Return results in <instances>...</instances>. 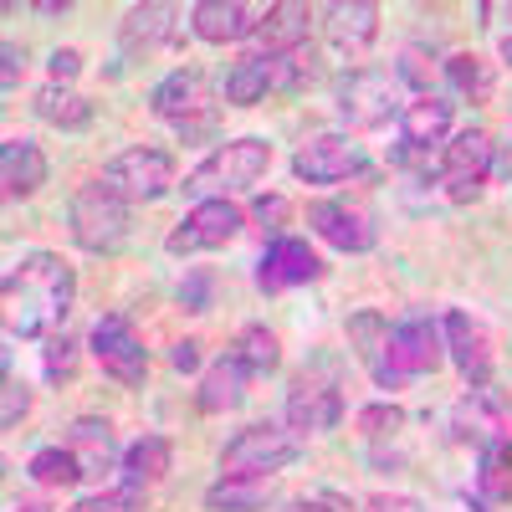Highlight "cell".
I'll use <instances>...</instances> for the list:
<instances>
[{"instance_id":"45","label":"cell","mask_w":512,"mask_h":512,"mask_svg":"<svg viewBox=\"0 0 512 512\" xmlns=\"http://www.w3.org/2000/svg\"><path fill=\"white\" fill-rule=\"evenodd\" d=\"M47 72H52V82H72V77L82 72V52H77V47H57V52L47 57Z\"/></svg>"},{"instance_id":"19","label":"cell","mask_w":512,"mask_h":512,"mask_svg":"<svg viewBox=\"0 0 512 512\" xmlns=\"http://www.w3.org/2000/svg\"><path fill=\"white\" fill-rule=\"evenodd\" d=\"M349 349H354V359L364 364V374L379 384V390H405V379L390 369V318L384 313L359 308L349 318Z\"/></svg>"},{"instance_id":"46","label":"cell","mask_w":512,"mask_h":512,"mask_svg":"<svg viewBox=\"0 0 512 512\" xmlns=\"http://www.w3.org/2000/svg\"><path fill=\"white\" fill-rule=\"evenodd\" d=\"M210 134H216V108H205L200 118L180 123V139H185V144H195V139H210Z\"/></svg>"},{"instance_id":"38","label":"cell","mask_w":512,"mask_h":512,"mask_svg":"<svg viewBox=\"0 0 512 512\" xmlns=\"http://www.w3.org/2000/svg\"><path fill=\"white\" fill-rule=\"evenodd\" d=\"M149 507V492L144 487H108V492H93V497H77L67 512H144Z\"/></svg>"},{"instance_id":"11","label":"cell","mask_w":512,"mask_h":512,"mask_svg":"<svg viewBox=\"0 0 512 512\" xmlns=\"http://www.w3.org/2000/svg\"><path fill=\"white\" fill-rule=\"evenodd\" d=\"M93 359L103 364L108 379L128 384V390H139L144 374H149V349H144V338L134 333V323H128L123 313H103L93 323Z\"/></svg>"},{"instance_id":"40","label":"cell","mask_w":512,"mask_h":512,"mask_svg":"<svg viewBox=\"0 0 512 512\" xmlns=\"http://www.w3.org/2000/svg\"><path fill=\"white\" fill-rule=\"evenodd\" d=\"M26 410H31V390L16 379V374H6V390H0V425H21L26 420Z\"/></svg>"},{"instance_id":"37","label":"cell","mask_w":512,"mask_h":512,"mask_svg":"<svg viewBox=\"0 0 512 512\" xmlns=\"http://www.w3.org/2000/svg\"><path fill=\"white\" fill-rule=\"evenodd\" d=\"M41 374H47V384H67L77 374V338L72 333L41 338Z\"/></svg>"},{"instance_id":"2","label":"cell","mask_w":512,"mask_h":512,"mask_svg":"<svg viewBox=\"0 0 512 512\" xmlns=\"http://www.w3.org/2000/svg\"><path fill=\"white\" fill-rule=\"evenodd\" d=\"M344 420V374L333 354H313L287 384V431L297 436H323Z\"/></svg>"},{"instance_id":"33","label":"cell","mask_w":512,"mask_h":512,"mask_svg":"<svg viewBox=\"0 0 512 512\" xmlns=\"http://www.w3.org/2000/svg\"><path fill=\"white\" fill-rule=\"evenodd\" d=\"M318 77H323V57H318V47L308 41V47H297V52L277 57V82H272V93H277V98H303Z\"/></svg>"},{"instance_id":"26","label":"cell","mask_w":512,"mask_h":512,"mask_svg":"<svg viewBox=\"0 0 512 512\" xmlns=\"http://www.w3.org/2000/svg\"><path fill=\"white\" fill-rule=\"evenodd\" d=\"M67 446H72V451H77V461H82V477H103L113 461H123L113 425H108V420H98V415H82V420H72Z\"/></svg>"},{"instance_id":"5","label":"cell","mask_w":512,"mask_h":512,"mask_svg":"<svg viewBox=\"0 0 512 512\" xmlns=\"http://www.w3.org/2000/svg\"><path fill=\"white\" fill-rule=\"evenodd\" d=\"M67 231L82 251L108 256L128 241V231H134V205L118 200L103 180H88L67 205Z\"/></svg>"},{"instance_id":"32","label":"cell","mask_w":512,"mask_h":512,"mask_svg":"<svg viewBox=\"0 0 512 512\" xmlns=\"http://www.w3.org/2000/svg\"><path fill=\"white\" fill-rule=\"evenodd\" d=\"M231 354L246 364V374H272L282 364V338L267 328V323H246L236 338H231Z\"/></svg>"},{"instance_id":"21","label":"cell","mask_w":512,"mask_h":512,"mask_svg":"<svg viewBox=\"0 0 512 512\" xmlns=\"http://www.w3.org/2000/svg\"><path fill=\"white\" fill-rule=\"evenodd\" d=\"M308 21H313V6H303V0H277L251 36L256 57H287L297 47H308Z\"/></svg>"},{"instance_id":"9","label":"cell","mask_w":512,"mask_h":512,"mask_svg":"<svg viewBox=\"0 0 512 512\" xmlns=\"http://www.w3.org/2000/svg\"><path fill=\"white\" fill-rule=\"evenodd\" d=\"M441 364H446V333L425 308H415V313L390 323V369L405 384L420 379V374H436Z\"/></svg>"},{"instance_id":"41","label":"cell","mask_w":512,"mask_h":512,"mask_svg":"<svg viewBox=\"0 0 512 512\" xmlns=\"http://www.w3.org/2000/svg\"><path fill=\"white\" fill-rule=\"evenodd\" d=\"M210 292H216V277H210V272H190L180 282V303L190 313H205V308H216V303H210Z\"/></svg>"},{"instance_id":"31","label":"cell","mask_w":512,"mask_h":512,"mask_svg":"<svg viewBox=\"0 0 512 512\" xmlns=\"http://www.w3.org/2000/svg\"><path fill=\"white\" fill-rule=\"evenodd\" d=\"M36 118L52 123V128H88L93 123V98H82L72 82H47L36 88Z\"/></svg>"},{"instance_id":"4","label":"cell","mask_w":512,"mask_h":512,"mask_svg":"<svg viewBox=\"0 0 512 512\" xmlns=\"http://www.w3.org/2000/svg\"><path fill=\"white\" fill-rule=\"evenodd\" d=\"M405 82L395 67H354L344 72V82H338V93H333V108L338 118H344L354 134H369V128H384V123H400L405 113Z\"/></svg>"},{"instance_id":"13","label":"cell","mask_w":512,"mask_h":512,"mask_svg":"<svg viewBox=\"0 0 512 512\" xmlns=\"http://www.w3.org/2000/svg\"><path fill=\"white\" fill-rule=\"evenodd\" d=\"M364 169V149L354 134H313L303 149L292 154V175L303 185H338Z\"/></svg>"},{"instance_id":"12","label":"cell","mask_w":512,"mask_h":512,"mask_svg":"<svg viewBox=\"0 0 512 512\" xmlns=\"http://www.w3.org/2000/svg\"><path fill=\"white\" fill-rule=\"evenodd\" d=\"M180 47V11L164 6V0H144V6H128V16L118 21V52L128 62H149L159 52Z\"/></svg>"},{"instance_id":"50","label":"cell","mask_w":512,"mask_h":512,"mask_svg":"<svg viewBox=\"0 0 512 512\" xmlns=\"http://www.w3.org/2000/svg\"><path fill=\"white\" fill-rule=\"evenodd\" d=\"M502 62H512V36L502 41Z\"/></svg>"},{"instance_id":"35","label":"cell","mask_w":512,"mask_h":512,"mask_svg":"<svg viewBox=\"0 0 512 512\" xmlns=\"http://www.w3.org/2000/svg\"><path fill=\"white\" fill-rule=\"evenodd\" d=\"M26 477L41 482V487H77L82 482V461H77L72 446H41L26 461Z\"/></svg>"},{"instance_id":"29","label":"cell","mask_w":512,"mask_h":512,"mask_svg":"<svg viewBox=\"0 0 512 512\" xmlns=\"http://www.w3.org/2000/svg\"><path fill=\"white\" fill-rule=\"evenodd\" d=\"M123 482L128 487H154V482H164L169 477V466H175V446H169V436H139L134 446L123 451Z\"/></svg>"},{"instance_id":"16","label":"cell","mask_w":512,"mask_h":512,"mask_svg":"<svg viewBox=\"0 0 512 512\" xmlns=\"http://www.w3.org/2000/svg\"><path fill=\"white\" fill-rule=\"evenodd\" d=\"M451 441L456 446H477L487 451L492 441H507V405L492 384H472L456 410H451Z\"/></svg>"},{"instance_id":"47","label":"cell","mask_w":512,"mask_h":512,"mask_svg":"<svg viewBox=\"0 0 512 512\" xmlns=\"http://www.w3.org/2000/svg\"><path fill=\"white\" fill-rule=\"evenodd\" d=\"M169 364H175L180 374H195L200 369V344H195V338H180L175 354H169Z\"/></svg>"},{"instance_id":"10","label":"cell","mask_w":512,"mask_h":512,"mask_svg":"<svg viewBox=\"0 0 512 512\" xmlns=\"http://www.w3.org/2000/svg\"><path fill=\"white\" fill-rule=\"evenodd\" d=\"M246 231V210L236 200H195L190 216L169 231V256H195V251H216L231 246Z\"/></svg>"},{"instance_id":"24","label":"cell","mask_w":512,"mask_h":512,"mask_svg":"<svg viewBox=\"0 0 512 512\" xmlns=\"http://www.w3.org/2000/svg\"><path fill=\"white\" fill-rule=\"evenodd\" d=\"M149 108H154V118H169V123H190V118H200L210 103H205V77L195 72V67H175L159 88L149 93Z\"/></svg>"},{"instance_id":"6","label":"cell","mask_w":512,"mask_h":512,"mask_svg":"<svg viewBox=\"0 0 512 512\" xmlns=\"http://www.w3.org/2000/svg\"><path fill=\"white\" fill-rule=\"evenodd\" d=\"M303 456V436L287 431L277 420H256L236 431L221 451V477H277L282 466Z\"/></svg>"},{"instance_id":"42","label":"cell","mask_w":512,"mask_h":512,"mask_svg":"<svg viewBox=\"0 0 512 512\" xmlns=\"http://www.w3.org/2000/svg\"><path fill=\"white\" fill-rule=\"evenodd\" d=\"M282 512H349V502L338 492H313V497H292L282 502Z\"/></svg>"},{"instance_id":"49","label":"cell","mask_w":512,"mask_h":512,"mask_svg":"<svg viewBox=\"0 0 512 512\" xmlns=\"http://www.w3.org/2000/svg\"><path fill=\"white\" fill-rule=\"evenodd\" d=\"M11 512H52L47 502H21V507H11Z\"/></svg>"},{"instance_id":"20","label":"cell","mask_w":512,"mask_h":512,"mask_svg":"<svg viewBox=\"0 0 512 512\" xmlns=\"http://www.w3.org/2000/svg\"><path fill=\"white\" fill-rule=\"evenodd\" d=\"M451 118H456V103L446 93H415L400 113V144L415 149V154H431L436 144L446 149Z\"/></svg>"},{"instance_id":"36","label":"cell","mask_w":512,"mask_h":512,"mask_svg":"<svg viewBox=\"0 0 512 512\" xmlns=\"http://www.w3.org/2000/svg\"><path fill=\"white\" fill-rule=\"evenodd\" d=\"M354 425H359L364 441H395V436L405 431V410L390 405V400H374V405H364V410L354 415Z\"/></svg>"},{"instance_id":"28","label":"cell","mask_w":512,"mask_h":512,"mask_svg":"<svg viewBox=\"0 0 512 512\" xmlns=\"http://www.w3.org/2000/svg\"><path fill=\"white\" fill-rule=\"evenodd\" d=\"M512 502V436L477 451V512Z\"/></svg>"},{"instance_id":"44","label":"cell","mask_w":512,"mask_h":512,"mask_svg":"<svg viewBox=\"0 0 512 512\" xmlns=\"http://www.w3.org/2000/svg\"><path fill=\"white\" fill-rule=\"evenodd\" d=\"M0 62H6V67H0V88L16 93V82H21V72H26V52L16 47V41H6V47H0Z\"/></svg>"},{"instance_id":"43","label":"cell","mask_w":512,"mask_h":512,"mask_svg":"<svg viewBox=\"0 0 512 512\" xmlns=\"http://www.w3.org/2000/svg\"><path fill=\"white\" fill-rule=\"evenodd\" d=\"M364 512H431L420 497H405V492H374L364 502Z\"/></svg>"},{"instance_id":"34","label":"cell","mask_w":512,"mask_h":512,"mask_svg":"<svg viewBox=\"0 0 512 512\" xmlns=\"http://www.w3.org/2000/svg\"><path fill=\"white\" fill-rule=\"evenodd\" d=\"M446 82H451V93L466 98V103H487L492 88H497L492 67H487L477 52H456V57H446Z\"/></svg>"},{"instance_id":"17","label":"cell","mask_w":512,"mask_h":512,"mask_svg":"<svg viewBox=\"0 0 512 512\" xmlns=\"http://www.w3.org/2000/svg\"><path fill=\"white\" fill-rule=\"evenodd\" d=\"M308 226L333 251H369L379 241V226H374V216L359 200H313L308 205Z\"/></svg>"},{"instance_id":"23","label":"cell","mask_w":512,"mask_h":512,"mask_svg":"<svg viewBox=\"0 0 512 512\" xmlns=\"http://www.w3.org/2000/svg\"><path fill=\"white\" fill-rule=\"evenodd\" d=\"M246 384H251L246 364H241V359L226 349L216 364H210V369L200 374L195 405H200L205 415H231V410H241V405H246Z\"/></svg>"},{"instance_id":"39","label":"cell","mask_w":512,"mask_h":512,"mask_svg":"<svg viewBox=\"0 0 512 512\" xmlns=\"http://www.w3.org/2000/svg\"><path fill=\"white\" fill-rule=\"evenodd\" d=\"M251 221L262 226V231H272V241H277V236H282V226L292 221L287 195H256V200H251Z\"/></svg>"},{"instance_id":"18","label":"cell","mask_w":512,"mask_h":512,"mask_svg":"<svg viewBox=\"0 0 512 512\" xmlns=\"http://www.w3.org/2000/svg\"><path fill=\"white\" fill-rule=\"evenodd\" d=\"M267 11L272 6H251V0H200V6H190V31L210 47H231V41L256 36Z\"/></svg>"},{"instance_id":"48","label":"cell","mask_w":512,"mask_h":512,"mask_svg":"<svg viewBox=\"0 0 512 512\" xmlns=\"http://www.w3.org/2000/svg\"><path fill=\"white\" fill-rule=\"evenodd\" d=\"M36 16H67V0H36Z\"/></svg>"},{"instance_id":"8","label":"cell","mask_w":512,"mask_h":512,"mask_svg":"<svg viewBox=\"0 0 512 512\" xmlns=\"http://www.w3.org/2000/svg\"><path fill=\"white\" fill-rule=\"evenodd\" d=\"M492 154H497V144L487 128H461L441 149V164H436V180H441L446 200H456V205L482 200V190L492 180Z\"/></svg>"},{"instance_id":"15","label":"cell","mask_w":512,"mask_h":512,"mask_svg":"<svg viewBox=\"0 0 512 512\" xmlns=\"http://www.w3.org/2000/svg\"><path fill=\"white\" fill-rule=\"evenodd\" d=\"M318 277H323V256H318L308 241H297V236L267 241L262 262H256V287H262L267 297L292 292V287H308V282H318Z\"/></svg>"},{"instance_id":"7","label":"cell","mask_w":512,"mask_h":512,"mask_svg":"<svg viewBox=\"0 0 512 512\" xmlns=\"http://www.w3.org/2000/svg\"><path fill=\"white\" fill-rule=\"evenodd\" d=\"M98 180H103L118 200H128V205H154V200H164L169 190L180 185V180H175V154H169V149H149V144L113 154V159L103 164Z\"/></svg>"},{"instance_id":"3","label":"cell","mask_w":512,"mask_h":512,"mask_svg":"<svg viewBox=\"0 0 512 512\" xmlns=\"http://www.w3.org/2000/svg\"><path fill=\"white\" fill-rule=\"evenodd\" d=\"M267 169H272V144L267 139H226L221 149H210L185 175V195H195V200H231L236 190H251Z\"/></svg>"},{"instance_id":"1","label":"cell","mask_w":512,"mask_h":512,"mask_svg":"<svg viewBox=\"0 0 512 512\" xmlns=\"http://www.w3.org/2000/svg\"><path fill=\"white\" fill-rule=\"evenodd\" d=\"M0 297H6V338H52L72 313L77 272L62 251H26L0 282Z\"/></svg>"},{"instance_id":"14","label":"cell","mask_w":512,"mask_h":512,"mask_svg":"<svg viewBox=\"0 0 512 512\" xmlns=\"http://www.w3.org/2000/svg\"><path fill=\"white\" fill-rule=\"evenodd\" d=\"M441 333H446V359L461 369V379H466V384H492L497 354H492L487 323H482L477 313H466V308H451V313L441 318Z\"/></svg>"},{"instance_id":"25","label":"cell","mask_w":512,"mask_h":512,"mask_svg":"<svg viewBox=\"0 0 512 512\" xmlns=\"http://www.w3.org/2000/svg\"><path fill=\"white\" fill-rule=\"evenodd\" d=\"M0 185H6V200H31L47 185V154H41L36 139H6L0 144Z\"/></svg>"},{"instance_id":"30","label":"cell","mask_w":512,"mask_h":512,"mask_svg":"<svg viewBox=\"0 0 512 512\" xmlns=\"http://www.w3.org/2000/svg\"><path fill=\"white\" fill-rule=\"evenodd\" d=\"M272 82H277V57H241L231 72H226V103L231 108H256V103H267L272 93Z\"/></svg>"},{"instance_id":"27","label":"cell","mask_w":512,"mask_h":512,"mask_svg":"<svg viewBox=\"0 0 512 512\" xmlns=\"http://www.w3.org/2000/svg\"><path fill=\"white\" fill-rule=\"evenodd\" d=\"M277 502V477H221L205 487L210 512H267Z\"/></svg>"},{"instance_id":"22","label":"cell","mask_w":512,"mask_h":512,"mask_svg":"<svg viewBox=\"0 0 512 512\" xmlns=\"http://www.w3.org/2000/svg\"><path fill=\"white\" fill-rule=\"evenodd\" d=\"M318 16H323L328 41L338 52H349V57H359L379 36V6H369V0H333V6H323Z\"/></svg>"}]
</instances>
